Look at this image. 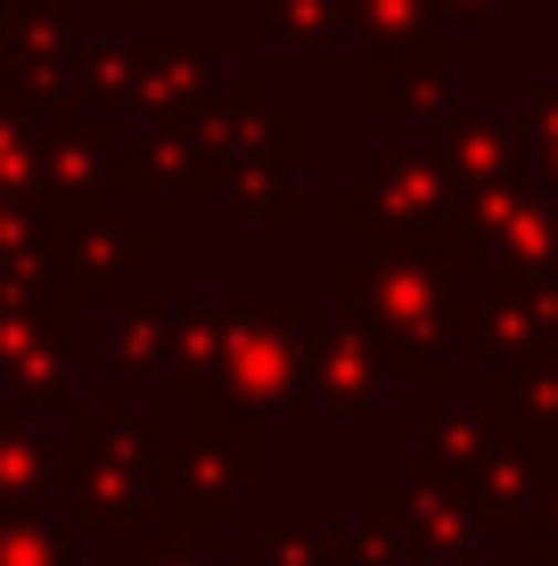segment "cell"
Here are the masks:
<instances>
[]
</instances>
